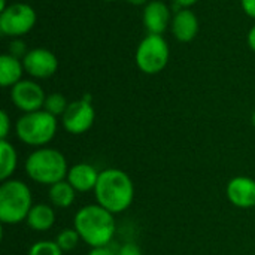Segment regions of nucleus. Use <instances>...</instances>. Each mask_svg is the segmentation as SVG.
<instances>
[{"mask_svg":"<svg viewBox=\"0 0 255 255\" xmlns=\"http://www.w3.org/2000/svg\"><path fill=\"white\" fill-rule=\"evenodd\" d=\"M97 205L111 214H120L133 203L134 187L131 178L120 169H106L100 172L94 188Z\"/></svg>","mask_w":255,"mask_h":255,"instance_id":"1","label":"nucleus"},{"mask_svg":"<svg viewBox=\"0 0 255 255\" xmlns=\"http://www.w3.org/2000/svg\"><path fill=\"white\" fill-rule=\"evenodd\" d=\"M75 230L91 248L106 247L112 242L115 235L114 214L100 205L84 206L75 215Z\"/></svg>","mask_w":255,"mask_h":255,"instance_id":"2","label":"nucleus"},{"mask_svg":"<svg viewBox=\"0 0 255 255\" xmlns=\"http://www.w3.org/2000/svg\"><path fill=\"white\" fill-rule=\"evenodd\" d=\"M28 178L42 185H54L67 178V161L64 155L54 148H39L25 160Z\"/></svg>","mask_w":255,"mask_h":255,"instance_id":"3","label":"nucleus"},{"mask_svg":"<svg viewBox=\"0 0 255 255\" xmlns=\"http://www.w3.org/2000/svg\"><path fill=\"white\" fill-rule=\"evenodd\" d=\"M31 208V193L22 181H3L0 185V221L3 224H19L27 220Z\"/></svg>","mask_w":255,"mask_h":255,"instance_id":"4","label":"nucleus"},{"mask_svg":"<svg viewBox=\"0 0 255 255\" xmlns=\"http://www.w3.org/2000/svg\"><path fill=\"white\" fill-rule=\"evenodd\" d=\"M16 136L30 146H43L51 142L57 131V117L45 109L28 112L19 117L15 124Z\"/></svg>","mask_w":255,"mask_h":255,"instance_id":"5","label":"nucleus"},{"mask_svg":"<svg viewBox=\"0 0 255 255\" xmlns=\"http://www.w3.org/2000/svg\"><path fill=\"white\" fill-rule=\"evenodd\" d=\"M170 49L161 34H148L136 49V66L146 75H155L164 70L169 63Z\"/></svg>","mask_w":255,"mask_h":255,"instance_id":"6","label":"nucleus"},{"mask_svg":"<svg viewBox=\"0 0 255 255\" xmlns=\"http://www.w3.org/2000/svg\"><path fill=\"white\" fill-rule=\"evenodd\" d=\"M36 10L27 3H12L0 12V31L4 36L21 37L36 24Z\"/></svg>","mask_w":255,"mask_h":255,"instance_id":"7","label":"nucleus"},{"mask_svg":"<svg viewBox=\"0 0 255 255\" xmlns=\"http://www.w3.org/2000/svg\"><path fill=\"white\" fill-rule=\"evenodd\" d=\"M96 120V112L91 105V97L85 96L79 100L69 103L61 117L63 127L72 134H82L91 128Z\"/></svg>","mask_w":255,"mask_h":255,"instance_id":"8","label":"nucleus"},{"mask_svg":"<svg viewBox=\"0 0 255 255\" xmlns=\"http://www.w3.org/2000/svg\"><path fill=\"white\" fill-rule=\"evenodd\" d=\"M45 93L42 87L30 79H21L10 88L12 103L24 114L40 111L45 105Z\"/></svg>","mask_w":255,"mask_h":255,"instance_id":"9","label":"nucleus"},{"mask_svg":"<svg viewBox=\"0 0 255 255\" xmlns=\"http://www.w3.org/2000/svg\"><path fill=\"white\" fill-rule=\"evenodd\" d=\"M25 72L36 79L51 78L58 69V60L54 52L45 48L30 49L22 58Z\"/></svg>","mask_w":255,"mask_h":255,"instance_id":"10","label":"nucleus"},{"mask_svg":"<svg viewBox=\"0 0 255 255\" xmlns=\"http://www.w3.org/2000/svg\"><path fill=\"white\" fill-rule=\"evenodd\" d=\"M142 19L148 34H163L169 24H172L170 9L161 0H151L145 4Z\"/></svg>","mask_w":255,"mask_h":255,"instance_id":"11","label":"nucleus"},{"mask_svg":"<svg viewBox=\"0 0 255 255\" xmlns=\"http://www.w3.org/2000/svg\"><path fill=\"white\" fill-rule=\"evenodd\" d=\"M227 197L229 200L242 209L255 206V181L248 176L233 178L227 184Z\"/></svg>","mask_w":255,"mask_h":255,"instance_id":"12","label":"nucleus"},{"mask_svg":"<svg viewBox=\"0 0 255 255\" xmlns=\"http://www.w3.org/2000/svg\"><path fill=\"white\" fill-rule=\"evenodd\" d=\"M172 33L176 40L187 43L191 42L199 33V19L193 10L188 7L178 9L172 18Z\"/></svg>","mask_w":255,"mask_h":255,"instance_id":"13","label":"nucleus"},{"mask_svg":"<svg viewBox=\"0 0 255 255\" xmlns=\"http://www.w3.org/2000/svg\"><path fill=\"white\" fill-rule=\"evenodd\" d=\"M100 172L88 163H79L69 169L67 172V182L81 193H87L90 190L96 188V184L99 181Z\"/></svg>","mask_w":255,"mask_h":255,"instance_id":"14","label":"nucleus"},{"mask_svg":"<svg viewBox=\"0 0 255 255\" xmlns=\"http://www.w3.org/2000/svg\"><path fill=\"white\" fill-rule=\"evenodd\" d=\"M25 72L22 60L16 58L10 54L0 55V85L3 88L13 87L22 79V73Z\"/></svg>","mask_w":255,"mask_h":255,"instance_id":"15","label":"nucleus"},{"mask_svg":"<svg viewBox=\"0 0 255 255\" xmlns=\"http://www.w3.org/2000/svg\"><path fill=\"white\" fill-rule=\"evenodd\" d=\"M25 221L28 227L33 229L34 232H46L54 226L55 214L51 206L45 203H39V205H33Z\"/></svg>","mask_w":255,"mask_h":255,"instance_id":"16","label":"nucleus"},{"mask_svg":"<svg viewBox=\"0 0 255 255\" xmlns=\"http://www.w3.org/2000/svg\"><path fill=\"white\" fill-rule=\"evenodd\" d=\"M75 191L67 181H60L49 187V200L55 208L66 209L75 202Z\"/></svg>","mask_w":255,"mask_h":255,"instance_id":"17","label":"nucleus"},{"mask_svg":"<svg viewBox=\"0 0 255 255\" xmlns=\"http://www.w3.org/2000/svg\"><path fill=\"white\" fill-rule=\"evenodd\" d=\"M18 155L12 143L6 139L0 140V179L7 181L16 169Z\"/></svg>","mask_w":255,"mask_h":255,"instance_id":"18","label":"nucleus"},{"mask_svg":"<svg viewBox=\"0 0 255 255\" xmlns=\"http://www.w3.org/2000/svg\"><path fill=\"white\" fill-rule=\"evenodd\" d=\"M67 106H69V103H67V100H66V97L63 94L52 93V94L46 96L43 109L46 112H49L51 115H54V117H58V115L63 117V114L66 112Z\"/></svg>","mask_w":255,"mask_h":255,"instance_id":"19","label":"nucleus"},{"mask_svg":"<svg viewBox=\"0 0 255 255\" xmlns=\"http://www.w3.org/2000/svg\"><path fill=\"white\" fill-rule=\"evenodd\" d=\"M81 241V236L79 233L75 230V229H64L58 233L55 242L58 244V247L63 250V251H72L78 247Z\"/></svg>","mask_w":255,"mask_h":255,"instance_id":"20","label":"nucleus"},{"mask_svg":"<svg viewBox=\"0 0 255 255\" xmlns=\"http://www.w3.org/2000/svg\"><path fill=\"white\" fill-rule=\"evenodd\" d=\"M28 255H63V250L58 247L57 242L40 241V242H36L30 248Z\"/></svg>","mask_w":255,"mask_h":255,"instance_id":"21","label":"nucleus"},{"mask_svg":"<svg viewBox=\"0 0 255 255\" xmlns=\"http://www.w3.org/2000/svg\"><path fill=\"white\" fill-rule=\"evenodd\" d=\"M28 51H27V46H25V43L19 39V37H16L15 40H12L10 42V45H9V52L7 54H10V55H13V57H16V58H24L25 57V54H27Z\"/></svg>","mask_w":255,"mask_h":255,"instance_id":"22","label":"nucleus"},{"mask_svg":"<svg viewBox=\"0 0 255 255\" xmlns=\"http://www.w3.org/2000/svg\"><path fill=\"white\" fill-rule=\"evenodd\" d=\"M10 130V120L6 111L0 112V140H4Z\"/></svg>","mask_w":255,"mask_h":255,"instance_id":"23","label":"nucleus"},{"mask_svg":"<svg viewBox=\"0 0 255 255\" xmlns=\"http://www.w3.org/2000/svg\"><path fill=\"white\" fill-rule=\"evenodd\" d=\"M118 255H142V250L136 245V244H124L118 251Z\"/></svg>","mask_w":255,"mask_h":255,"instance_id":"24","label":"nucleus"},{"mask_svg":"<svg viewBox=\"0 0 255 255\" xmlns=\"http://www.w3.org/2000/svg\"><path fill=\"white\" fill-rule=\"evenodd\" d=\"M244 12L255 19V0H241Z\"/></svg>","mask_w":255,"mask_h":255,"instance_id":"25","label":"nucleus"},{"mask_svg":"<svg viewBox=\"0 0 255 255\" xmlns=\"http://www.w3.org/2000/svg\"><path fill=\"white\" fill-rule=\"evenodd\" d=\"M88 255H118V253H115L109 245H106V247H97V248H93Z\"/></svg>","mask_w":255,"mask_h":255,"instance_id":"26","label":"nucleus"},{"mask_svg":"<svg viewBox=\"0 0 255 255\" xmlns=\"http://www.w3.org/2000/svg\"><path fill=\"white\" fill-rule=\"evenodd\" d=\"M247 42H248V46L255 52V24L250 28L248 31V36H247Z\"/></svg>","mask_w":255,"mask_h":255,"instance_id":"27","label":"nucleus"},{"mask_svg":"<svg viewBox=\"0 0 255 255\" xmlns=\"http://www.w3.org/2000/svg\"><path fill=\"white\" fill-rule=\"evenodd\" d=\"M175 1V4L179 7V9H182V7H190V6H193L194 3H197V0H173Z\"/></svg>","mask_w":255,"mask_h":255,"instance_id":"28","label":"nucleus"},{"mask_svg":"<svg viewBox=\"0 0 255 255\" xmlns=\"http://www.w3.org/2000/svg\"><path fill=\"white\" fill-rule=\"evenodd\" d=\"M128 3H131V4H134V6H142V4H146L148 3V0H127Z\"/></svg>","mask_w":255,"mask_h":255,"instance_id":"29","label":"nucleus"},{"mask_svg":"<svg viewBox=\"0 0 255 255\" xmlns=\"http://www.w3.org/2000/svg\"><path fill=\"white\" fill-rule=\"evenodd\" d=\"M6 7H7V6H6V0H0V12L4 10Z\"/></svg>","mask_w":255,"mask_h":255,"instance_id":"30","label":"nucleus"},{"mask_svg":"<svg viewBox=\"0 0 255 255\" xmlns=\"http://www.w3.org/2000/svg\"><path fill=\"white\" fill-rule=\"evenodd\" d=\"M251 121H253V124H254V127H255V111H254V114H253V117H251Z\"/></svg>","mask_w":255,"mask_h":255,"instance_id":"31","label":"nucleus"},{"mask_svg":"<svg viewBox=\"0 0 255 255\" xmlns=\"http://www.w3.org/2000/svg\"><path fill=\"white\" fill-rule=\"evenodd\" d=\"M103 1H115V0H103Z\"/></svg>","mask_w":255,"mask_h":255,"instance_id":"32","label":"nucleus"}]
</instances>
